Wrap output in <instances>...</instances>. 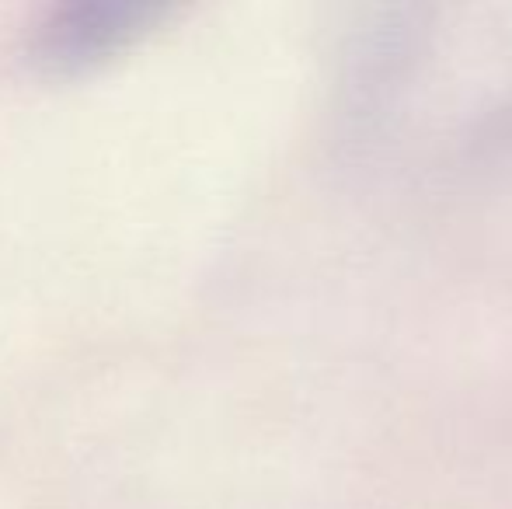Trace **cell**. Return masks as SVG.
<instances>
[{
	"label": "cell",
	"mask_w": 512,
	"mask_h": 509,
	"mask_svg": "<svg viewBox=\"0 0 512 509\" xmlns=\"http://www.w3.org/2000/svg\"><path fill=\"white\" fill-rule=\"evenodd\" d=\"M143 18L147 7L140 4H77L56 11V18L46 25V42L53 53H95Z\"/></svg>",
	"instance_id": "1"
}]
</instances>
